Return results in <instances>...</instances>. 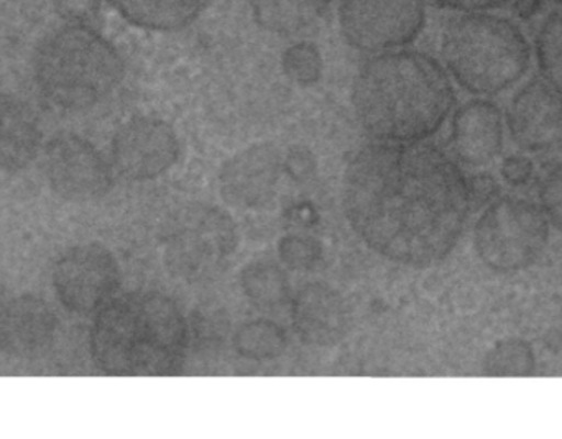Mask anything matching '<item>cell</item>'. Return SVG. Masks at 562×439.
<instances>
[{"label":"cell","mask_w":562,"mask_h":439,"mask_svg":"<svg viewBox=\"0 0 562 439\" xmlns=\"http://www.w3.org/2000/svg\"><path fill=\"white\" fill-rule=\"evenodd\" d=\"M124 61L105 36L86 25L49 33L35 55L36 88L61 111H88L108 99L124 79Z\"/></svg>","instance_id":"obj_5"},{"label":"cell","mask_w":562,"mask_h":439,"mask_svg":"<svg viewBox=\"0 0 562 439\" xmlns=\"http://www.w3.org/2000/svg\"><path fill=\"white\" fill-rule=\"evenodd\" d=\"M544 2L547 0H512V13H514L515 19L521 20V22H530V20L540 16Z\"/></svg>","instance_id":"obj_30"},{"label":"cell","mask_w":562,"mask_h":439,"mask_svg":"<svg viewBox=\"0 0 562 439\" xmlns=\"http://www.w3.org/2000/svg\"><path fill=\"white\" fill-rule=\"evenodd\" d=\"M333 0H247L254 22L281 38L313 30L329 12Z\"/></svg>","instance_id":"obj_19"},{"label":"cell","mask_w":562,"mask_h":439,"mask_svg":"<svg viewBox=\"0 0 562 439\" xmlns=\"http://www.w3.org/2000/svg\"><path fill=\"white\" fill-rule=\"evenodd\" d=\"M547 2L553 3V5H557L558 9H562V0H547Z\"/></svg>","instance_id":"obj_31"},{"label":"cell","mask_w":562,"mask_h":439,"mask_svg":"<svg viewBox=\"0 0 562 439\" xmlns=\"http://www.w3.org/2000/svg\"><path fill=\"white\" fill-rule=\"evenodd\" d=\"M284 173L290 175L293 180L306 181L316 170V160L311 151L296 148L291 150L286 160L283 161Z\"/></svg>","instance_id":"obj_27"},{"label":"cell","mask_w":562,"mask_h":439,"mask_svg":"<svg viewBox=\"0 0 562 439\" xmlns=\"http://www.w3.org/2000/svg\"><path fill=\"white\" fill-rule=\"evenodd\" d=\"M43 171L56 196L69 203H92L112 190V170L101 151L71 132L55 135L43 151Z\"/></svg>","instance_id":"obj_10"},{"label":"cell","mask_w":562,"mask_h":439,"mask_svg":"<svg viewBox=\"0 0 562 439\" xmlns=\"http://www.w3.org/2000/svg\"><path fill=\"white\" fill-rule=\"evenodd\" d=\"M550 240V221L533 201L505 196L479 217L474 249L481 262L498 273L530 269Z\"/></svg>","instance_id":"obj_7"},{"label":"cell","mask_w":562,"mask_h":439,"mask_svg":"<svg viewBox=\"0 0 562 439\" xmlns=\"http://www.w3.org/2000/svg\"><path fill=\"white\" fill-rule=\"evenodd\" d=\"M283 171V158L276 145L267 142L250 145L221 167L217 177L221 196L236 210H266L276 201Z\"/></svg>","instance_id":"obj_12"},{"label":"cell","mask_w":562,"mask_h":439,"mask_svg":"<svg viewBox=\"0 0 562 439\" xmlns=\"http://www.w3.org/2000/svg\"><path fill=\"white\" fill-rule=\"evenodd\" d=\"M188 326L177 303L157 292L114 296L99 309L89 336L99 371L117 378H151L180 371Z\"/></svg>","instance_id":"obj_3"},{"label":"cell","mask_w":562,"mask_h":439,"mask_svg":"<svg viewBox=\"0 0 562 439\" xmlns=\"http://www.w3.org/2000/svg\"><path fill=\"white\" fill-rule=\"evenodd\" d=\"M42 131L29 104L15 95L0 94V171L16 173L38 154Z\"/></svg>","instance_id":"obj_17"},{"label":"cell","mask_w":562,"mask_h":439,"mask_svg":"<svg viewBox=\"0 0 562 439\" xmlns=\"http://www.w3.org/2000/svg\"><path fill=\"white\" fill-rule=\"evenodd\" d=\"M451 142L456 157L468 167L491 165L504 147V114L485 98L472 99L454 112Z\"/></svg>","instance_id":"obj_16"},{"label":"cell","mask_w":562,"mask_h":439,"mask_svg":"<svg viewBox=\"0 0 562 439\" xmlns=\"http://www.w3.org/2000/svg\"><path fill=\"white\" fill-rule=\"evenodd\" d=\"M540 78L562 94V9L541 19L533 40Z\"/></svg>","instance_id":"obj_21"},{"label":"cell","mask_w":562,"mask_h":439,"mask_svg":"<svg viewBox=\"0 0 562 439\" xmlns=\"http://www.w3.org/2000/svg\"><path fill=\"white\" fill-rule=\"evenodd\" d=\"M167 272L188 285H206L224 275L239 247L236 221L227 211L193 203L170 214L161 226Z\"/></svg>","instance_id":"obj_6"},{"label":"cell","mask_w":562,"mask_h":439,"mask_svg":"<svg viewBox=\"0 0 562 439\" xmlns=\"http://www.w3.org/2000/svg\"><path fill=\"white\" fill-rule=\"evenodd\" d=\"M502 177L512 187L527 184L530 178L533 177V164L524 157L507 158L504 167H502Z\"/></svg>","instance_id":"obj_29"},{"label":"cell","mask_w":562,"mask_h":439,"mask_svg":"<svg viewBox=\"0 0 562 439\" xmlns=\"http://www.w3.org/2000/svg\"><path fill=\"white\" fill-rule=\"evenodd\" d=\"M471 187L445 151L423 142H376L344 171L346 219L369 249L400 266L429 269L458 246Z\"/></svg>","instance_id":"obj_1"},{"label":"cell","mask_w":562,"mask_h":439,"mask_svg":"<svg viewBox=\"0 0 562 439\" xmlns=\"http://www.w3.org/2000/svg\"><path fill=\"white\" fill-rule=\"evenodd\" d=\"M533 46L520 23L495 12H456L442 26L441 58L469 94L495 98L530 69Z\"/></svg>","instance_id":"obj_4"},{"label":"cell","mask_w":562,"mask_h":439,"mask_svg":"<svg viewBox=\"0 0 562 439\" xmlns=\"http://www.w3.org/2000/svg\"><path fill=\"white\" fill-rule=\"evenodd\" d=\"M344 42L360 53H383L412 45L428 22L426 0H340Z\"/></svg>","instance_id":"obj_8"},{"label":"cell","mask_w":562,"mask_h":439,"mask_svg":"<svg viewBox=\"0 0 562 439\" xmlns=\"http://www.w3.org/2000/svg\"><path fill=\"white\" fill-rule=\"evenodd\" d=\"M281 68L291 82L307 88L323 78V55L314 43H293L281 56Z\"/></svg>","instance_id":"obj_23"},{"label":"cell","mask_w":562,"mask_h":439,"mask_svg":"<svg viewBox=\"0 0 562 439\" xmlns=\"http://www.w3.org/2000/svg\"><path fill=\"white\" fill-rule=\"evenodd\" d=\"M540 206L554 229L562 234V164L557 165L541 181Z\"/></svg>","instance_id":"obj_26"},{"label":"cell","mask_w":562,"mask_h":439,"mask_svg":"<svg viewBox=\"0 0 562 439\" xmlns=\"http://www.w3.org/2000/svg\"><path fill=\"white\" fill-rule=\"evenodd\" d=\"M291 318L297 338L313 348H334L349 333L346 300L326 283L304 285L291 302Z\"/></svg>","instance_id":"obj_14"},{"label":"cell","mask_w":562,"mask_h":439,"mask_svg":"<svg viewBox=\"0 0 562 439\" xmlns=\"http://www.w3.org/2000/svg\"><path fill=\"white\" fill-rule=\"evenodd\" d=\"M435 2L452 12H495L510 5L512 0H435Z\"/></svg>","instance_id":"obj_28"},{"label":"cell","mask_w":562,"mask_h":439,"mask_svg":"<svg viewBox=\"0 0 562 439\" xmlns=\"http://www.w3.org/2000/svg\"><path fill=\"white\" fill-rule=\"evenodd\" d=\"M281 262L293 270H311L319 263L323 247L311 237L288 236L279 244Z\"/></svg>","instance_id":"obj_25"},{"label":"cell","mask_w":562,"mask_h":439,"mask_svg":"<svg viewBox=\"0 0 562 439\" xmlns=\"http://www.w3.org/2000/svg\"><path fill=\"white\" fill-rule=\"evenodd\" d=\"M530 346L521 341L501 342L488 356L487 372L494 375H524L533 371Z\"/></svg>","instance_id":"obj_24"},{"label":"cell","mask_w":562,"mask_h":439,"mask_svg":"<svg viewBox=\"0 0 562 439\" xmlns=\"http://www.w3.org/2000/svg\"><path fill=\"white\" fill-rule=\"evenodd\" d=\"M178 155L177 132L154 115L131 119L112 138V165L122 178L134 183L164 177L177 164Z\"/></svg>","instance_id":"obj_11"},{"label":"cell","mask_w":562,"mask_h":439,"mask_svg":"<svg viewBox=\"0 0 562 439\" xmlns=\"http://www.w3.org/2000/svg\"><path fill=\"white\" fill-rule=\"evenodd\" d=\"M244 295L260 309L276 312L290 300L286 273L276 260L267 256L250 260L240 272Z\"/></svg>","instance_id":"obj_20"},{"label":"cell","mask_w":562,"mask_h":439,"mask_svg":"<svg viewBox=\"0 0 562 439\" xmlns=\"http://www.w3.org/2000/svg\"><path fill=\"white\" fill-rule=\"evenodd\" d=\"M52 283L68 312L92 315L114 299L121 286V269L114 254L101 244H81L56 259Z\"/></svg>","instance_id":"obj_9"},{"label":"cell","mask_w":562,"mask_h":439,"mask_svg":"<svg viewBox=\"0 0 562 439\" xmlns=\"http://www.w3.org/2000/svg\"><path fill=\"white\" fill-rule=\"evenodd\" d=\"M234 348L249 361H273L286 349V336L276 323L256 319L237 329Z\"/></svg>","instance_id":"obj_22"},{"label":"cell","mask_w":562,"mask_h":439,"mask_svg":"<svg viewBox=\"0 0 562 439\" xmlns=\"http://www.w3.org/2000/svg\"><path fill=\"white\" fill-rule=\"evenodd\" d=\"M132 26L147 32L175 33L193 25L211 0H108Z\"/></svg>","instance_id":"obj_18"},{"label":"cell","mask_w":562,"mask_h":439,"mask_svg":"<svg viewBox=\"0 0 562 439\" xmlns=\"http://www.w3.org/2000/svg\"><path fill=\"white\" fill-rule=\"evenodd\" d=\"M454 104L448 69L416 49L376 53L353 78V112L376 142L426 140L448 121Z\"/></svg>","instance_id":"obj_2"},{"label":"cell","mask_w":562,"mask_h":439,"mask_svg":"<svg viewBox=\"0 0 562 439\" xmlns=\"http://www.w3.org/2000/svg\"><path fill=\"white\" fill-rule=\"evenodd\" d=\"M512 140L528 154H544L562 145V94L540 76L525 82L505 112Z\"/></svg>","instance_id":"obj_13"},{"label":"cell","mask_w":562,"mask_h":439,"mask_svg":"<svg viewBox=\"0 0 562 439\" xmlns=\"http://www.w3.org/2000/svg\"><path fill=\"white\" fill-rule=\"evenodd\" d=\"M58 319L52 306L35 295H20L0 309V352L13 359L42 354L55 339Z\"/></svg>","instance_id":"obj_15"}]
</instances>
